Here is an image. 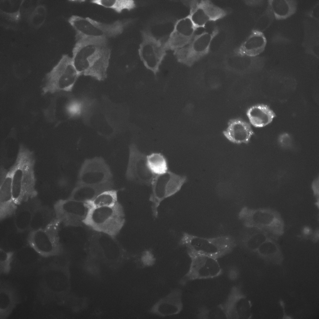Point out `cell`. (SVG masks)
Here are the masks:
<instances>
[{
	"label": "cell",
	"mask_w": 319,
	"mask_h": 319,
	"mask_svg": "<svg viewBox=\"0 0 319 319\" xmlns=\"http://www.w3.org/2000/svg\"><path fill=\"white\" fill-rule=\"evenodd\" d=\"M80 75L77 71L72 57L65 55L46 75L42 88L43 95L60 91L70 92Z\"/></svg>",
	"instance_id": "5b68a950"
},
{
	"label": "cell",
	"mask_w": 319,
	"mask_h": 319,
	"mask_svg": "<svg viewBox=\"0 0 319 319\" xmlns=\"http://www.w3.org/2000/svg\"><path fill=\"white\" fill-rule=\"evenodd\" d=\"M279 140L280 142L282 144L287 145L288 143L289 144L291 139L289 136L287 134L285 133L280 136Z\"/></svg>",
	"instance_id": "d4e9b609"
},
{
	"label": "cell",
	"mask_w": 319,
	"mask_h": 319,
	"mask_svg": "<svg viewBox=\"0 0 319 319\" xmlns=\"http://www.w3.org/2000/svg\"><path fill=\"white\" fill-rule=\"evenodd\" d=\"M18 216H17V220H20V225L22 226V229L26 228L28 226V225L30 223L31 219V214L28 211L24 210L20 213Z\"/></svg>",
	"instance_id": "cb8c5ba5"
},
{
	"label": "cell",
	"mask_w": 319,
	"mask_h": 319,
	"mask_svg": "<svg viewBox=\"0 0 319 319\" xmlns=\"http://www.w3.org/2000/svg\"><path fill=\"white\" fill-rule=\"evenodd\" d=\"M9 171H5L2 173V179H1L0 200L1 203H7L13 199L12 178Z\"/></svg>",
	"instance_id": "7402d4cb"
},
{
	"label": "cell",
	"mask_w": 319,
	"mask_h": 319,
	"mask_svg": "<svg viewBox=\"0 0 319 319\" xmlns=\"http://www.w3.org/2000/svg\"><path fill=\"white\" fill-rule=\"evenodd\" d=\"M191 270L193 277L206 278L217 275L221 268L214 257L196 253L193 257Z\"/></svg>",
	"instance_id": "7c38bea8"
},
{
	"label": "cell",
	"mask_w": 319,
	"mask_h": 319,
	"mask_svg": "<svg viewBox=\"0 0 319 319\" xmlns=\"http://www.w3.org/2000/svg\"><path fill=\"white\" fill-rule=\"evenodd\" d=\"M83 221L96 230L114 236L122 227L124 218L121 206L117 203L112 206L88 207Z\"/></svg>",
	"instance_id": "277c9868"
},
{
	"label": "cell",
	"mask_w": 319,
	"mask_h": 319,
	"mask_svg": "<svg viewBox=\"0 0 319 319\" xmlns=\"http://www.w3.org/2000/svg\"><path fill=\"white\" fill-rule=\"evenodd\" d=\"M131 21L130 19L118 20L106 23L76 15L71 16L68 20L75 32L76 39L88 38L107 41L121 34Z\"/></svg>",
	"instance_id": "7a4b0ae2"
},
{
	"label": "cell",
	"mask_w": 319,
	"mask_h": 319,
	"mask_svg": "<svg viewBox=\"0 0 319 319\" xmlns=\"http://www.w3.org/2000/svg\"><path fill=\"white\" fill-rule=\"evenodd\" d=\"M318 179H316L313 182L312 187L314 191V194L318 198L319 194V181Z\"/></svg>",
	"instance_id": "484cf974"
},
{
	"label": "cell",
	"mask_w": 319,
	"mask_h": 319,
	"mask_svg": "<svg viewBox=\"0 0 319 319\" xmlns=\"http://www.w3.org/2000/svg\"><path fill=\"white\" fill-rule=\"evenodd\" d=\"M108 41L95 39H76L72 57L80 75L90 76L99 81L104 80L111 56Z\"/></svg>",
	"instance_id": "6da1fadb"
},
{
	"label": "cell",
	"mask_w": 319,
	"mask_h": 319,
	"mask_svg": "<svg viewBox=\"0 0 319 319\" xmlns=\"http://www.w3.org/2000/svg\"><path fill=\"white\" fill-rule=\"evenodd\" d=\"M186 176L178 174L170 171L162 175L160 185L164 198L179 191L186 182Z\"/></svg>",
	"instance_id": "2e32d148"
},
{
	"label": "cell",
	"mask_w": 319,
	"mask_h": 319,
	"mask_svg": "<svg viewBox=\"0 0 319 319\" xmlns=\"http://www.w3.org/2000/svg\"><path fill=\"white\" fill-rule=\"evenodd\" d=\"M117 199L116 191L109 190L101 193L86 202L88 207L112 206L117 203Z\"/></svg>",
	"instance_id": "d6986e66"
},
{
	"label": "cell",
	"mask_w": 319,
	"mask_h": 319,
	"mask_svg": "<svg viewBox=\"0 0 319 319\" xmlns=\"http://www.w3.org/2000/svg\"><path fill=\"white\" fill-rule=\"evenodd\" d=\"M272 2V8L276 18L284 19L293 13V3L288 1H274Z\"/></svg>",
	"instance_id": "44dd1931"
},
{
	"label": "cell",
	"mask_w": 319,
	"mask_h": 319,
	"mask_svg": "<svg viewBox=\"0 0 319 319\" xmlns=\"http://www.w3.org/2000/svg\"><path fill=\"white\" fill-rule=\"evenodd\" d=\"M218 33V30L215 28L195 35L187 45L174 51L178 61L188 66L193 65L208 53L212 41Z\"/></svg>",
	"instance_id": "8992f818"
},
{
	"label": "cell",
	"mask_w": 319,
	"mask_h": 319,
	"mask_svg": "<svg viewBox=\"0 0 319 319\" xmlns=\"http://www.w3.org/2000/svg\"><path fill=\"white\" fill-rule=\"evenodd\" d=\"M142 40L138 50L139 58L144 66L155 73L166 55L164 43L149 31L141 32Z\"/></svg>",
	"instance_id": "52a82bcc"
},
{
	"label": "cell",
	"mask_w": 319,
	"mask_h": 319,
	"mask_svg": "<svg viewBox=\"0 0 319 319\" xmlns=\"http://www.w3.org/2000/svg\"><path fill=\"white\" fill-rule=\"evenodd\" d=\"M90 2L92 3L113 10L118 13L124 10H131L136 7L135 2L130 0H93Z\"/></svg>",
	"instance_id": "ac0fdd59"
},
{
	"label": "cell",
	"mask_w": 319,
	"mask_h": 319,
	"mask_svg": "<svg viewBox=\"0 0 319 319\" xmlns=\"http://www.w3.org/2000/svg\"><path fill=\"white\" fill-rule=\"evenodd\" d=\"M146 159L149 168L154 175L163 174L169 171L167 160L162 154L152 153L147 155Z\"/></svg>",
	"instance_id": "e0dca14e"
},
{
	"label": "cell",
	"mask_w": 319,
	"mask_h": 319,
	"mask_svg": "<svg viewBox=\"0 0 319 319\" xmlns=\"http://www.w3.org/2000/svg\"><path fill=\"white\" fill-rule=\"evenodd\" d=\"M250 219L254 226L267 234L279 236L283 232V221L275 211L267 208L256 210L253 212Z\"/></svg>",
	"instance_id": "8fae6325"
},
{
	"label": "cell",
	"mask_w": 319,
	"mask_h": 319,
	"mask_svg": "<svg viewBox=\"0 0 319 319\" xmlns=\"http://www.w3.org/2000/svg\"><path fill=\"white\" fill-rule=\"evenodd\" d=\"M147 155L141 152L134 144L130 148L129 161L127 171V177L139 183L151 185L155 177L148 166Z\"/></svg>",
	"instance_id": "9c48e42d"
},
{
	"label": "cell",
	"mask_w": 319,
	"mask_h": 319,
	"mask_svg": "<svg viewBox=\"0 0 319 319\" xmlns=\"http://www.w3.org/2000/svg\"><path fill=\"white\" fill-rule=\"evenodd\" d=\"M246 115L250 123L256 127L265 126L272 122L276 115L268 106L259 104L250 107Z\"/></svg>",
	"instance_id": "9a60e30c"
},
{
	"label": "cell",
	"mask_w": 319,
	"mask_h": 319,
	"mask_svg": "<svg viewBox=\"0 0 319 319\" xmlns=\"http://www.w3.org/2000/svg\"><path fill=\"white\" fill-rule=\"evenodd\" d=\"M197 30L188 15L179 19L164 43L166 50L175 51L184 47L191 42Z\"/></svg>",
	"instance_id": "30bf717a"
},
{
	"label": "cell",
	"mask_w": 319,
	"mask_h": 319,
	"mask_svg": "<svg viewBox=\"0 0 319 319\" xmlns=\"http://www.w3.org/2000/svg\"><path fill=\"white\" fill-rule=\"evenodd\" d=\"M190 243L196 253L213 257L218 254L219 248L213 243L203 239L193 238Z\"/></svg>",
	"instance_id": "ffe728a7"
},
{
	"label": "cell",
	"mask_w": 319,
	"mask_h": 319,
	"mask_svg": "<svg viewBox=\"0 0 319 319\" xmlns=\"http://www.w3.org/2000/svg\"><path fill=\"white\" fill-rule=\"evenodd\" d=\"M86 102L84 100H72L66 105L65 110L69 118H74L81 116L85 111Z\"/></svg>",
	"instance_id": "603a6c76"
},
{
	"label": "cell",
	"mask_w": 319,
	"mask_h": 319,
	"mask_svg": "<svg viewBox=\"0 0 319 319\" xmlns=\"http://www.w3.org/2000/svg\"><path fill=\"white\" fill-rule=\"evenodd\" d=\"M266 43L264 34L260 31L254 30L236 50L235 53L240 56H255L264 50Z\"/></svg>",
	"instance_id": "5bb4252c"
},
{
	"label": "cell",
	"mask_w": 319,
	"mask_h": 319,
	"mask_svg": "<svg viewBox=\"0 0 319 319\" xmlns=\"http://www.w3.org/2000/svg\"><path fill=\"white\" fill-rule=\"evenodd\" d=\"M223 133L230 142L239 144L248 143L254 132L250 124L241 119L236 118L229 121Z\"/></svg>",
	"instance_id": "4fadbf2b"
},
{
	"label": "cell",
	"mask_w": 319,
	"mask_h": 319,
	"mask_svg": "<svg viewBox=\"0 0 319 319\" xmlns=\"http://www.w3.org/2000/svg\"><path fill=\"white\" fill-rule=\"evenodd\" d=\"M188 5L190 11L188 15L197 29L204 28L208 22L220 20L227 14L209 0L190 1Z\"/></svg>",
	"instance_id": "ba28073f"
},
{
	"label": "cell",
	"mask_w": 319,
	"mask_h": 319,
	"mask_svg": "<svg viewBox=\"0 0 319 319\" xmlns=\"http://www.w3.org/2000/svg\"><path fill=\"white\" fill-rule=\"evenodd\" d=\"M34 164L32 153L21 146L16 161L9 170L13 199L17 200L24 193L33 190L35 182Z\"/></svg>",
	"instance_id": "3957f363"
}]
</instances>
